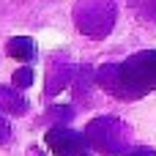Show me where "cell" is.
Segmentation results:
<instances>
[{
	"label": "cell",
	"mask_w": 156,
	"mask_h": 156,
	"mask_svg": "<svg viewBox=\"0 0 156 156\" xmlns=\"http://www.w3.org/2000/svg\"><path fill=\"white\" fill-rule=\"evenodd\" d=\"M121 88H129V96H140L156 88V52H140L118 69Z\"/></svg>",
	"instance_id": "6da1fadb"
},
{
	"label": "cell",
	"mask_w": 156,
	"mask_h": 156,
	"mask_svg": "<svg viewBox=\"0 0 156 156\" xmlns=\"http://www.w3.org/2000/svg\"><path fill=\"white\" fill-rule=\"evenodd\" d=\"M47 145L55 151V156H85L88 154V143L82 140V134L71 132V129H49L47 132Z\"/></svg>",
	"instance_id": "7a4b0ae2"
},
{
	"label": "cell",
	"mask_w": 156,
	"mask_h": 156,
	"mask_svg": "<svg viewBox=\"0 0 156 156\" xmlns=\"http://www.w3.org/2000/svg\"><path fill=\"white\" fill-rule=\"evenodd\" d=\"M8 55H14V58H19V60H33L36 47H33L30 38H11V41H8Z\"/></svg>",
	"instance_id": "3957f363"
},
{
	"label": "cell",
	"mask_w": 156,
	"mask_h": 156,
	"mask_svg": "<svg viewBox=\"0 0 156 156\" xmlns=\"http://www.w3.org/2000/svg\"><path fill=\"white\" fill-rule=\"evenodd\" d=\"M33 82V71L30 69H19L16 74H14V85H19V88H27Z\"/></svg>",
	"instance_id": "277c9868"
},
{
	"label": "cell",
	"mask_w": 156,
	"mask_h": 156,
	"mask_svg": "<svg viewBox=\"0 0 156 156\" xmlns=\"http://www.w3.org/2000/svg\"><path fill=\"white\" fill-rule=\"evenodd\" d=\"M132 156H156L154 151H148V148H140V151H134Z\"/></svg>",
	"instance_id": "5b68a950"
}]
</instances>
